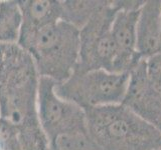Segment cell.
<instances>
[{
  "label": "cell",
  "instance_id": "30bf717a",
  "mask_svg": "<svg viewBox=\"0 0 161 150\" xmlns=\"http://www.w3.org/2000/svg\"><path fill=\"white\" fill-rule=\"evenodd\" d=\"M39 76L29 53L17 42L0 43V86Z\"/></svg>",
  "mask_w": 161,
  "mask_h": 150
},
{
  "label": "cell",
  "instance_id": "277c9868",
  "mask_svg": "<svg viewBox=\"0 0 161 150\" xmlns=\"http://www.w3.org/2000/svg\"><path fill=\"white\" fill-rule=\"evenodd\" d=\"M57 82L39 77L37 93L38 120L50 144L64 136L87 134L86 111L70 101L59 97Z\"/></svg>",
  "mask_w": 161,
  "mask_h": 150
},
{
  "label": "cell",
  "instance_id": "9c48e42d",
  "mask_svg": "<svg viewBox=\"0 0 161 150\" xmlns=\"http://www.w3.org/2000/svg\"><path fill=\"white\" fill-rule=\"evenodd\" d=\"M161 1H145L137 21V52L141 59L160 53Z\"/></svg>",
  "mask_w": 161,
  "mask_h": 150
},
{
  "label": "cell",
  "instance_id": "7c38bea8",
  "mask_svg": "<svg viewBox=\"0 0 161 150\" xmlns=\"http://www.w3.org/2000/svg\"><path fill=\"white\" fill-rule=\"evenodd\" d=\"M0 140L7 150H48L50 142L40 125L14 127L0 119Z\"/></svg>",
  "mask_w": 161,
  "mask_h": 150
},
{
  "label": "cell",
  "instance_id": "8fae6325",
  "mask_svg": "<svg viewBox=\"0 0 161 150\" xmlns=\"http://www.w3.org/2000/svg\"><path fill=\"white\" fill-rule=\"evenodd\" d=\"M21 14L19 37L62 20L59 0H18Z\"/></svg>",
  "mask_w": 161,
  "mask_h": 150
},
{
  "label": "cell",
  "instance_id": "d6986e66",
  "mask_svg": "<svg viewBox=\"0 0 161 150\" xmlns=\"http://www.w3.org/2000/svg\"><path fill=\"white\" fill-rule=\"evenodd\" d=\"M160 52H161V33H160Z\"/></svg>",
  "mask_w": 161,
  "mask_h": 150
},
{
  "label": "cell",
  "instance_id": "52a82bcc",
  "mask_svg": "<svg viewBox=\"0 0 161 150\" xmlns=\"http://www.w3.org/2000/svg\"><path fill=\"white\" fill-rule=\"evenodd\" d=\"M161 132V93L147 76L145 59L129 72V83L123 103Z\"/></svg>",
  "mask_w": 161,
  "mask_h": 150
},
{
  "label": "cell",
  "instance_id": "4fadbf2b",
  "mask_svg": "<svg viewBox=\"0 0 161 150\" xmlns=\"http://www.w3.org/2000/svg\"><path fill=\"white\" fill-rule=\"evenodd\" d=\"M108 1H84V0H65L62 4V20L80 30L91 18L102 9Z\"/></svg>",
  "mask_w": 161,
  "mask_h": 150
},
{
  "label": "cell",
  "instance_id": "2e32d148",
  "mask_svg": "<svg viewBox=\"0 0 161 150\" xmlns=\"http://www.w3.org/2000/svg\"><path fill=\"white\" fill-rule=\"evenodd\" d=\"M145 63L149 81L161 93V52L145 59Z\"/></svg>",
  "mask_w": 161,
  "mask_h": 150
},
{
  "label": "cell",
  "instance_id": "8992f818",
  "mask_svg": "<svg viewBox=\"0 0 161 150\" xmlns=\"http://www.w3.org/2000/svg\"><path fill=\"white\" fill-rule=\"evenodd\" d=\"M39 77L0 86V119L14 127L40 125L37 113Z\"/></svg>",
  "mask_w": 161,
  "mask_h": 150
},
{
  "label": "cell",
  "instance_id": "5bb4252c",
  "mask_svg": "<svg viewBox=\"0 0 161 150\" xmlns=\"http://www.w3.org/2000/svg\"><path fill=\"white\" fill-rule=\"evenodd\" d=\"M21 14L17 1L0 0V43L17 42Z\"/></svg>",
  "mask_w": 161,
  "mask_h": 150
},
{
  "label": "cell",
  "instance_id": "ac0fdd59",
  "mask_svg": "<svg viewBox=\"0 0 161 150\" xmlns=\"http://www.w3.org/2000/svg\"><path fill=\"white\" fill-rule=\"evenodd\" d=\"M0 150H7L6 147H5V145L1 142V140H0Z\"/></svg>",
  "mask_w": 161,
  "mask_h": 150
},
{
  "label": "cell",
  "instance_id": "ffe728a7",
  "mask_svg": "<svg viewBox=\"0 0 161 150\" xmlns=\"http://www.w3.org/2000/svg\"><path fill=\"white\" fill-rule=\"evenodd\" d=\"M158 150H161V149H158Z\"/></svg>",
  "mask_w": 161,
  "mask_h": 150
},
{
  "label": "cell",
  "instance_id": "5b68a950",
  "mask_svg": "<svg viewBox=\"0 0 161 150\" xmlns=\"http://www.w3.org/2000/svg\"><path fill=\"white\" fill-rule=\"evenodd\" d=\"M117 11L114 1H108L80 30L79 62L75 72L100 69L113 72L116 48L112 23Z\"/></svg>",
  "mask_w": 161,
  "mask_h": 150
},
{
  "label": "cell",
  "instance_id": "3957f363",
  "mask_svg": "<svg viewBox=\"0 0 161 150\" xmlns=\"http://www.w3.org/2000/svg\"><path fill=\"white\" fill-rule=\"evenodd\" d=\"M129 73L106 70L75 72L68 80L55 85L59 97L86 110L122 104L127 92Z\"/></svg>",
  "mask_w": 161,
  "mask_h": 150
},
{
  "label": "cell",
  "instance_id": "6da1fadb",
  "mask_svg": "<svg viewBox=\"0 0 161 150\" xmlns=\"http://www.w3.org/2000/svg\"><path fill=\"white\" fill-rule=\"evenodd\" d=\"M86 121L97 150L161 149V132L124 104L86 110Z\"/></svg>",
  "mask_w": 161,
  "mask_h": 150
},
{
  "label": "cell",
  "instance_id": "ba28073f",
  "mask_svg": "<svg viewBox=\"0 0 161 150\" xmlns=\"http://www.w3.org/2000/svg\"><path fill=\"white\" fill-rule=\"evenodd\" d=\"M140 10H118L112 23L116 48L113 72L129 73L140 60L137 52V21Z\"/></svg>",
  "mask_w": 161,
  "mask_h": 150
},
{
  "label": "cell",
  "instance_id": "7a4b0ae2",
  "mask_svg": "<svg viewBox=\"0 0 161 150\" xmlns=\"http://www.w3.org/2000/svg\"><path fill=\"white\" fill-rule=\"evenodd\" d=\"M17 43L31 56L39 77L63 83L75 73L79 62L80 30L59 21L20 36Z\"/></svg>",
  "mask_w": 161,
  "mask_h": 150
},
{
  "label": "cell",
  "instance_id": "e0dca14e",
  "mask_svg": "<svg viewBox=\"0 0 161 150\" xmlns=\"http://www.w3.org/2000/svg\"><path fill=\"white\" fill-rule=\"evenodd\" d=\"M48 150H60V149L57 146V145H54V144H50V145H49Z\"/></svg>",
  "mask_w": 161,
  "mask_h": 150
},
{
  "label": "cell",
  "instance_id": "9a60e30c",
  "mask_svg": "<svg viewBox=\"0 0 161 150\" xmlns=\"http://www.w3.org/2000/svg\"><path fill=\"white\" fill-rule=\"evenodd\" d=\"M52 144L57 145L60 150H97L91 143L88 134L60 137Z\"/></svg>",
  "mask_w": 161,
  "mask_h": 150
}]
</instances>
